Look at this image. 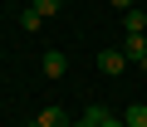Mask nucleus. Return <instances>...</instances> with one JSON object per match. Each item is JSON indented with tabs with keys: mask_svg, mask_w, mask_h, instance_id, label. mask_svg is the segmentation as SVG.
I'll list each match as a JSON object with an SVG mask.
<instances>
[{
	"mask_svg": "<svg viewBox=\"0 0 147 127\" xmlns=\"http://www.w3.org/2000/svg\"><path fill=\"white\" fill-rule=\"evenodd\" d=\"M123 54H127V64L147 69V34H127V39H123Z\"/></svg>",
	"mask_w": 147,
	"mask_h": 127,
	"instance_id": "1",
	"label": "nucleus"
},
{
	"mask_svg": "<svg viewBox=\"0 0 147 127\" xmlns=\"http://www.w3.org/2000/svg\"><path fill=\"white\" fill-rule=\"evenodd\" d=\"M98 69H103L108 78H118V74L127 69V54H123V49H108V54H98Z\"/></svg>",
	"mask_w": 147,
	"mask_h": 127,
	"instance_id": "2",
	"label": "nucleus"
},
{
	"mask_svg": "<svg viewBox=\"0 0 147 127\" xmlns=\"http://www.w3.org/2000/svg\"><path fill=\"white\" fill-rule=\"evenodd\" d=\"M64 69H69V59H64L59 49H49V54H44V78H64Z\"/></svg>",
	"mask_w": 147,
	"mask_h": 127,
	"instance_id": "3",
	"label": "nucleus"
},
{
	"mask_svg": "<svg viewBox=\"0 0 147 127\" xmlns=\"http://www.w3.org/2000/svg\"><path fill=\"white\" fill-rule=\"evenodd\" d=\"M34 122H39V127H69V112H64V108H44Z\"/></svg>",
	"mask_w": 147,
	"mask_h": 127,
	"instance_id": "4",
	"label": "nucleus"
},
{
	"mask_svg": "<svg viewBox=\"0 0 147 127\" xmlns=\"http://www.w3.org/2000/svg\"><path fill=\"white\" fill-rule=\"evenodd\" d=\"M123 25H127V34H142V29H147V15H142V5H132Z\"/></svg>",
	"mask_w": 147,
	"mask_h": 127,
	"instance_id": "5",
	"label": "nucleus"
},
{
	"mask_svg": "<svg viewBox=\"0 0 147 127\" xmlns=\"http://www.w3.org/2000/svg\"><path fill=\"white\" fill-rule=\"evenodd\" d=\"M123 122H127V127H147V103H132V108L123 112Z\"/></svg>",
	"mask_w": 147,
	"mask_h": 127,
	"instance_id": "6",
	"label": "nucleus"
},
{
	"mask_svg": "<svg viewBox=\"0 0 147 127\" xmlns=\"http://www.w3.org/2000/svg\"><path fill=\"white\" fill-rule=\"evenodd\" d=\"M30 5H34V10L44 15V20H54V15H59V5H64V0H30Z\"/></svg>",
	"mask_w": 147,
	"mask_h": 127,
	"instance_id": "7",
	"label": "nucleus"
},
{
	"mask_svg": "<svg viewBox=\"0 0 147 127\" xmlns=\"http://www.w3.org/2000/svg\"><path fill=\"white\" fill-rule=\"evenodd\" d=\"M20 25H25V29H44V15H39V10H34V5H30V10H25V15H20Z\"/></svg>",
	"mask_w": 147,
	"mask_h": 127,
	"instance_id": "8",
	"label": "nucleus"
},
{
	"mask_svg": "<svg viewBox=\"0 0 147 127\" xmlns=\"http://www.w3.org/2000/svg\"><path fill=\"white\" fill-rule=\"evenodd\" d=\"M113 5H118V10H132V5H137V0H113Z\"/></svg>",
	"mask_w": 147,
	"mask_h": 127,
	"instance_id": "9",
	"label": "nucleus"
},
{
	"mask_svg": "<svg viewBox=\"0 0 147 127\" xmlns=\"http://www.w3.org/2000/svg\"><path fill=\"white\" fill-rule=\"evenodd\" d=\"M103 127H127V122H123V117H108V122H103Z\"/></svg>",
	"mask_w": 147,
	"mask_h": 127,
	"instance_id": "10",
	"label": "nucleus"
},
{
	"mask_svg": "<svg viewBox=\"0 0 147 127\" xmlns=\"http://www.w3.org/2000/svg\"><path fill=\"white\" fill-rule=\"evenodd\" d=\"M79 127H98V122H88V117H79Z\"/></svg>",
	"mask_w": 147,
	"mask_h": 127,
	"instance_id": "11",
	"label": "nucleus"
},
{
	"mask_svg": "<svg viewBox=\"0 0 147 127\" xmlns=\"http://www.w3.org/2000/svg\"><path fill=\"white\" fill-rule=\"evenodd\" d=\"M30 127H39V122H30Z\"/></svg>",
	"mask_w": 147,
	"mask_h": 127,
	"instance_id": "12",
	"label": "nucleus"
}]
</instances>
